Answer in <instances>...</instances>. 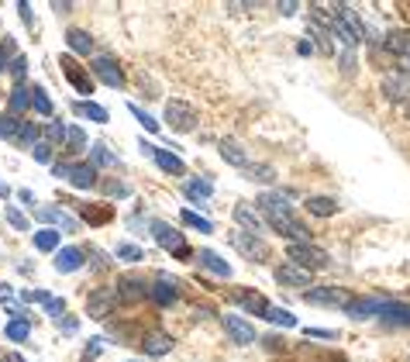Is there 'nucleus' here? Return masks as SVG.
Segmentation results:
<instances>
[{
  "label": "nucleus",
  "instance_id": "42",
  "mask_svg": "<svg viewBox=\"0 0 410 362\" xmlns=\"http://www.w3.org/2000/svg\"><path fill=\"white\" fill-rule=\"evenodd\" d=\"M86 262H90V269H93V273H104V269L111 266V255H107V252H100V248H90V252H86Z\"/></svg>",
  "mask_w": 410,
  "mask_h": 362
},
{
  "label": "nucleus",
  "instance_id": "6",
  "mask_svg": "<svg viewBox=\"0 0 410 362\" xmlns=\"http://www.w3.org/2000/svg\"><path fill=\"white\" fill-rule=\"evenodd\" d=\"M307 35L310 41L324 52V55H334L338 48H334V32L328 28V21H324V14L317 11V4H310V21H307Z\"/></svg>",
  "mask_w": 410,
  "mask_h": 362
},
{
  "label": "nucleus",
  "instance_id": "56",
  "mask_svg": "<svg viewBox=\"0 0 410 362\" xmlns=\"http://www.w3.org/2000/svg\"><path fill=\"white\" fill-rule=\"evenodd\" d=\"M0 197H11V190H7V183H0Z\"/></svg>",
  "mask_w": 410,
  "mask_h": 362
},
{
  "label": "nucleus",
  "instance_id": "4",
  "mask_svg": "<svg viewBox=\"0 0 410 362\" xmlns=\"http://www.w3.org/2000/svg\"><path fill=\"white\" fill-rule=\"evenodd\" d=\"M152 239L156 245L169 252V255H176V259H190V248H186V239L172 228V224H165V221H152Z\"/></svg>",
  "mask_w": 410,
  "mask_h": 362
},
{
  "label": "nucleus",
  "instance_id": "57",
  "mask_svg": "<svg viewBox=\"0 0 410 362\" xmlns=\"http://www.w3.org/2000/svg\"><path fill=\"white\" fill-rule=\"evenodd\" d=\"M4 362H25V359H18V356H4Z\"/></svg>",
  "mask_w": 410,
  "mask_h": 362
},
{
  "label": "nucleus",
  "instance_id": "26",
  "mask_svg": "<svg viewBox=\"0 0 410 362\" xmlns=\"http://www.w3.org/2000/svg\"><path fill=\"white\" fill-rule=\"evenodd\" d=\"M152 159H156L159 169L172 173V176H183V173H186V162L179 159L176 152H169V149H152Z\"/></svg>",
  "mask_w": 410,
  "mask_h": 362
},
{
  "label": "nucleus",
  "instance_id": "18",
  "mask_svg": "<svg viewBox=\"0 0 410 362\" xmlns=\"http://www.w3.org/2000/svg\"><path fill=\"white\" fill-rule=\"evenodd\" d=\"M197 266H204V273L217 276V280H228V276H231V266H228V259H221L214 248H200V252H197Z\"/></svg>",
  "mask_w": 410,
  "mask_h": 362
},
{
  "label": "nucleus",
  "instance_id": "23",
  "mask_svg": "<svg viewBox=\"0 0 410 362\" xmlns=\"http://www.w3.org/2000/svg\"><path fill=\"white\" fill-rule=\"evenodd\" d=\"M69 183H73L76 190H93V187H97V169H93L90 162L69 166Z\"/></svg>",
  "mask_w": 410,
  "mask_h": 362
},
{
  "label": "nucleus",
  "instance_id": "14",
  "mask_svg": "<svg viewBox=\"0 0 410 362\" xmlns=\"http://www.w3.org/2000/svg\"><path fill=\"white\" fill-rule=\"evenodd\" d=\"M221 328L231 335V342H238V345H252L259 335H255V328L245 321V318H238V314H224L221 318Z\"/></svg>",
  "mask_w": 410,
  "mask_h": 362
},
{
  "label": "nucleus",
  "instance_id": "49",
  "mask_svg": "<svg viewBox=\"0 0 410 362\" xmlns=\"http://www.w3.org/2000/svg\"><path fill=\"white\" fill-rule=\"evenodd\" d=\"M32 156H35V159L41 162V166H48V162H52V145H48L45 138H41L39 145H32Z\"/></svg>",
  "mask_w": 410,
  "mask_h": 362
},
{
  "label": "nucleus",
  "instance_id": "44",
  "mask_svg": "<svg viewBox=\"0 0 410 362\" xmlns=\"http://www.w3.org/2000/svg\"><path fill=\"white\" fill-rule=\"evenodd\" d=\"M266 321H269V324H280V328H293V324H296V318H293L289 311H280V307H269Z\"/></svg>",
  "mask_w": 410,
  "mask_h": 362
},
{
  "label": "nucleus",
  "instance_id": "10",
  "mask_svg": "<svg viewBox=\"0 0 410 362\" xmlns=\"http://www.w3.org/2000/svg\"><path fill=\"white\" fill-rule=\"evenodd\" d=\"M118 290H93L90 297H86V314L90 318H107L114 307H118Z\"/></svg>",
  "mask_w": 410,
  "mask_h": 362
},
{
  "label": "nucleus",
  "instance_id": "12",
  "mask_svg": "<svg viewBox=\"0 0 410 362\" xmlns=\"http://www.w3.org/2000/svg\"><path fill=\"white\" fill-rule=\"evenodd\" d=\"M386 304H390V297H362V300H352L345 307V314L355 318V321H369V318H379V311Z\"/></svg>",
  "mask_w": 410,
  "mask_h": 362
},
{
  "label": "nucleus",
  "instance_id": "47",
  "mask_svg": "<svg viewBox=\"0 0 410 362\" xmlns=\"http://www.w3.org/2000/svg\"><path fill=\"white\" fill-rule=\"evenodd\" d=\"M4 214H7V224H11V228H18V232H28V214H21V210H14V207H7Z\"/></svg>",
  "mask_w": 410,
  "mask_h": 362
},
{
  "label": "nucleus",
  "instance_id": "25",
  "mask_svg": "<svg viewBox=\"0 0 410 362\" xmlns=\"http://www.w3.org/2000/svg\"><path fill=\"white\" fill-rule=\"evenodd\" d=\"M59 66L66 69V80L73 83V86L80 90V93H90V90H93V80H86V73L73 66V55H59Z\"/></svg>",
  "mask_w": 410,
  "mask_h": 362
},
{
  "label": "nucleus",
  "instance_id": "33",
  "mask_svg": "<svg viewBox=\"0 0 410 362\" xmlns=\"http://www.w3.org/2000/svg\"><path fill=\"white\" fill-rule=\"evenodd\" d=\"M307 214H314V217H331L334 210H338V201L334 197H307Z\"/></svg>",
  "mask_w": 410,
  "mask_h": 362
},
{
  "label": "nucleus",
  "instance_id": "53",
  "mask_svg": "<svg viewBox=\"0 0 410 362\" xmlns=\"http://www.w3.org/2000/svg\"><path fill=\"white\" fill-rule=\"evenodd\" d=\"M296 11H300V7H296V4H280V14H287V18H293V14H296Z\"/></svg>",
  "mask_w": 410,
  "mask_h": 362
},
{
  "label": "nucleus",
  "instance_id": "13",
  "mask_svg": "<svg viewBox=\"0 0 410 362\" xmlns=\"http://www.w3.org/2000/svg\"><path fill=\"white\" fill-rule=\"evenodd\" d=\"M245 314H252V318H266L269 314V300L259 293V290H235V297H231Z\"/></svg>",
  "mask_w": 410,
  "mask_h": 362
},
{
  "label": "nucleus",
  "instance_id": "54",
  "mask_svg": "<svg viewBox=\"0 0 410 362\" xmlns=\"http://www.w3.org/2000/svg\"><path fill=\"white\" fill-rule=\"evenodd\" d=\"M62 331L73 335V331H76V321H73V318H62Z\"/></svg>",
  "mask_w": 410,
  "mask_h": 362
},
{
  "label": "nucleus",
  "instance_id": "30",
  "mask_svg": "<svg viewBox=\"0 0 410 362\" xmlns=\"http://www.w3.org/2000/svg\"><path fill=\"white\" fill-rule=\"evenodd\" d=\"M73 114L104 124V121H107V107H100V104H93V100H76V104H73Z\"/></svg>",
  "mask_w": 410,
  "mask_h": 362
},
{
  "label": "nucleus",
  "instance_id": "17",
  "mask_svg": "<svg viewBox=\"0 0 410 362\" xmlns=\"http://www.w3.org/2000/svg\"><path fill=\"white\" fill-rule=\"evenodd\" d=\"M83 266H86V252H83L80 245H66V248L55 252V269L59 273H76Z\"/></svg>",
  "mask_w": 410,
  "mask_h": 362
},
{
  "label": "nucleus",
  "instance_id": "19",
  "mask_svg": "<svg viewBox=\"0 0 410 362\" xmlns=\"http://www.w3.org/2000/svg\"><path fill=\"white\" fill-rule=\"evenodd\" d=\"M379 324H386V328H410V304L390 300V304L379 311Z\"/></svg>",
  "mask_w": 410,
  "mask_h": 362
},
{
  "label": "nucleus",
  "instance_id": "29",
  "mask_svg": "<svg viewBox=\"0 0 410 362\" xmlns=\"http://www.w3.org/2000/svg\"><path fill=\"white\" fill-rule=\"evenodd\" d=\"M21 131H25V121L14 118L11 111L0 114V138H4V142H14V145H18V142H21Z\"/></svg>",
  "mask_w": 410,
  "mask_h": 362
},
{
  "label": "nucleus",
  "instance_id": "31",
  "mask_svg": "<svg viewBox=\"0 0 410 362\" xmlns=\"http://www.w3.org/2000/svg\"><path fill=\"white\" fill-rule=\"evenodd\" d=\"M66 45H69L76 55H90V52H93L90 32H80V28H69V32H66Z\"/></svg>",
  "mask_w": 410,
  "mask_h": 362
},
{
  "label": "nucleus",
  "instance_id": "43",
  "mask_svg": "<svg viewBox=\"0 0 410 362\" xmlns=\"http://www.w3.org/2000/svg\"><path fill=\"white\" fill-rule=\"evenodd\" d=\"M66 145H69L73 152H80L83 145H86V131H83L80 124H69V128H66Z\"/></svg>",
  "mask_w": 410,
  "mask_h": 362
},
{
  "label": "nucleus",
  "instance_id": "21",
  "mask_svg": "<svg viewBox=\"0 0 410 362\" xmlns=\"http://www.w3.org/2000/svg\"><path fill=\"white\" fill-rule=\"evenodd\" d=\"M142 352L152 356V359H165V356L172 352V338L163 335V331H149V335L142 338Z\"/></svg>",
  "mask_w": 410,
  "mask_h": 362
},
{
  "label": "nucleus",
  "instance_id": "3",
  "mask_svg": "<svg viewBox=\"0 0 410 362\" xmlns=\"http://www.w3.org/2000/svg\"><path fill=\"white\" fill-rule=\"evenodd\" d=\"M303 300L310 307H328V311H345L352 304V293L345 286H310L303 290Z\"/></svg>",
  "mask_w": 410,
  "mask_h": 362
},
{
  "label": "nucleus",
  "instance_id": "52",
  "mask_svg": "<svg viewBox=\"0 0 410 362\" xmlns=\"http://www.w3.org/2000/svg\"><path fill=\"white\" fill-rule=\"evenodd\" d=\"M18 14H21V18L32 25V4H18Z\"/></svg>",
  "mask_w": 410,
  "mask_h": 362
},
{
  "label": "nucleus",
  "instance_id": "46",
  "mask_svg": "<svg viewBox=\"0 0 410 362\" xmlns=\"http://www.w3.org/2000/svg\"><path fill=\"white\" fill-rule=\"evenodd\" d=\"M338 62H341V73H345V76H352V73L359 69V59H355V48H341V59H338Z\"/></svg>",
  "mask_w": 410,
  "mask_h": 362
},
{
  "label": "nucleus",
  "instance_id": "11",
  "mask_svg": "<svg viewBox=\"0 0 410 362\" xmlns=\"http://www.w3.org/2000/svg\"><path fill=\"white\" fill-rule=\"evenodd\" d=\"M383 97L393 104H410V76L407 73H386L383 76Z\"/></svg>",
  "mask_w": 410,
  "mask_h": 362
},
{
  "label": "nucleus",
  "instance_id": "1",
  "mask_svg": "<svg viewBox=\"0 0 410 362\" xmlns=\"http://www.w3.org/2000/svg\"><path fill=\"white\" fill-rule=\"evenodd\" d=\"M259 210L266 214V224L276 232V235H283V239H289V245L293 241H310V232L300 224V217L293 214V207H289V201L283 197V194H276V190H266V194H259Z\"/></svg>",
  "mask_w": 410,
  "mask_h": 362
},
{
  "label": "nucleus",
  "instance_id": "34",
  "mask_svg": "<svg viewBox=\"0 0 410 362\" xmlns=\"http://www.w3.org/2000/svg\"><path fill=\"white\" fill-rule=\"evenodd\" d=\"M90 166H93V169H114V166H118V156H114L107 145H93V149H90Z\"/></svg>",
  "mask_w": 410,
  "mask_h": 362
},
{
  "label": "nucleus",
  "instance_id": "38",
  "mask_svg": "<svg viewBox=\"0 0 410 362\" xmlns=\"http://www.w3.org/2000/svg\"><path fill=\"white\" fill-rule=\"evenodd\" d=\"M128 111H131V118L138 121V124H142V128H145V131H149V135H156V131H159V121L152 118V114H149V111H145V107H138V104H135V100H131V104H128Z\"/></svg>",
  "mask_w": 410,
  "mask_h": 362
},
{
  "label": "nucleus",
  "instance_id": "51",
  "mask_svg": "<svg viewBox=\"0 0 410 362\" xmlns=\"http://www.w3.org/2000/svg\"><path fill=\"white\" fill-rule=\"evenodd\" d=\"M296 52H300V55H310V52H314V41H310V39L296 41Z\"/></svg>",
  "mask_w": 410,
  "mask_h": 362
},
{
  "label": "nucleus",
  "instance_id": "39",
  "mask_svg": "<svg viewBox=\"0 0 410 362\" xmlns=\"http://www.w3.org/2000/svg\"><path fill=\"white\" fill-rule=\"evenodd\" d=\"M35 248L39 252H59V232L55 228H41L35 235Z\"/></svg>",
  "mask_w": 410,
  "mask_h": 362
},
{
  "label": "nucleus",
  "instance_id": "24",
  "mask_svg": "<svg viewBox=\"0 0 410 362\" xmlns=\"http://www.w3.org/2000/svg\"><path fill=\"white\" fill-rule=\"evenodd\" d=\"M7 107H11V114H14V118H21V114L32 107V86L14 83V90H11V97H7Z\"/></svg>",
  "mask_w": 410,
  "mask_h": 362
},
{
  "label": "nucleus",
  "instance_id": "20",
  "mask_svg": "<svg viewBox=\"0 0 410 362\" xmlns=\"http://www.w3.org/2000/svg\"><path fill=\"white\" fill-rule=\"evenodd\" d=\"M217 152H221V159L228 162V166H235V169H245L248 162V152H245V145H238L235 138H221L217 142Z\"/></svg>",
  "mask_w": 410,
  "mask_h": 362
},
{
  "label": "nucleus",
  "instance_id": "8",
  "mask_svg": "<svg viewBox=\"0 0 410 362\" xmlns=\"http://www.w3.org/2000/svg\"><path fill=\"white\" fill-rule=\"evenodd\" d=\"M90 73L104 83V86H111V90H124V83H128L121 73V66H118V59H111V55H93Z\"/></svg>",
  "mask_w": 410,
  "mask_h": 362
},
{
  "label": "nucleus",
  "instance_id": "40",
  "mask_svg": "<svg viewBox=\"0 0 410 362\" xmlns=\"http://www.w3.org/2000/svg\"><path fill=\"white\" fill-rule=\"evenodd\" d=\"M14 59H18V41L7 35V39L0 41V76L11 69V62H14Z\"/></svg>",
  "mask_w": 410,
  "mask_h": 362
},
{
  "label": "nucleus",
  "instance_id": "2",
  "mask_svg": "<svg viewBox=\"0 0 410 362\" xmlns=\"http://www.w3.org/2000/svg\"><path fill=\"white\" fill-rule=\"evenodd\" d=\"M287 259L296 262L300 269H307V273H321V269L331 266V255L321 245H314V241H293V245H287Z\"/></svg>",
  "mask_w": 410,
  "mask_h": 362
},
{
  "label": "nucleus",
  "instance_id": "15",
  "mask_svg": "<svg viewBox=\"0 0 410 362\" xmlns=\"http://www.w3.org/2000/svg\"><path fill=\"white\" fill-rule=\"evenodd\" d=\"M21 300H25V304H41V307H45V314H52V318H62V314H66L62 297L45 293V290H25V293H21Z\"/></svg>",
  "mask_w": 410,
  "mask_h": 362
},
{
  "label": "nucleus",
  "instance_id": "22",
  "mask_svg": "<svg viewBox=\"0 0 410 362\" xmlns=\"http://www.w3.org/2000/svg\"><path fill=\"white\" fill-rule=\"evenodd\" d=\"M118 297H121L124 304H138V300L149 297V286L138 280V276H124V280L118 283Z\"/></svg>",
  "mask_w": 410,
  "mask_h": 362
},
{
  "label": "nucleus",
  "instance_id": "55",
  "mask_svg": "<svg viewBox=\"0 0 410 362\" xmlns=\"http://www.w3.org/2000/svg\"><path fill=\"white\" fill-rule=\"evenodd\" d=\"M307 335H314V338H338L334 331H307Z\"/></svg>",
  "mask_w": 410,
  "mask_h": 362
},
{
  "label": "nucleus",
  "instance_id": "45",
  "mask_svg": "<svg viewBox=\"0 0 410 362\" xmlns=\"http://www.w3.org/2000/svg\"><path fill=\"white\" fill-rule=\"evenodd\" d=\"M7 73H11V80L14 83H25V76H28V59L18 52V59L11 62V69H7Z\"/></svg>",
  "mask_w": 410,
  "mask_h": 362
},
{
  "label": "nucleus",
  "instance_id": "7",
  "mask_svg": "<svg viewBox=\"0 0 410 362\" xmlns=\"http://www.w3.org/2000/svg\"><path fill=\"white\" fill-rule=\"evenodd\" d=\"M165 124L179 135L193 131L197 128V111L186 104V100H165Z\"/></svg>",
  "mask_w": 410,
  "mask_h": 362
},
{
  "label": "nucleus",
  "instance_id": "32",
  "mask_svg": "<svg viewBox=\"0 0 410 362\" xmlns=\"http://www.w3.org/2000/svg\"><path fill=\"white\" fill-rule=\"evenodd\" d=\"M242 173H245L248 180H255V183H269V187L276 183V169H273V166H266V162H248Z\"/></svg>",
  "mask_w": 410,
  "mask_h": 362
},
{
  "label": "nucleus",
  "instance_id": "35",
  "mask_svg": "<svg viewBox=\"0 0 410 362\" xmlns=\"http://www.w3.org/2000/svg\"><path fill=\"white\" fill-rule=\"evenodd\" d=\"M4 335H7L11 342H28V335H32V321H28V318H11L7 328H4Z\"/></svg>",
  "mask_w": 410,
  "mask_h": 362
},
{
  "label": "nucleus",
  "instance_id": "48",
  "mask_svg": "<svg viewBox=\"0 0 410 362\" xmlns=\"http://www.w3.org/2000/svg\"><path fill=\"white\" fill-rule=\"evenodd\" d=\"M118 259H124V262H142V248L138 245H118Z\"/></svg>",
  "mask_w": 410,
  "mask_h": 362
},
{
  "label": "nucleus",
  "instance_id": "16",
  "mask_svg": "<svg viewBox=\"0 0 410 362\" xmlns=\"http://www.w3.org/2000/svg\"><path fill=\"white\" fill-rule=\"evenodd\" d=\"M149 300H152L156 307H172V304L179 300V290H176V283L169 280V276H159V280L149 286Z\"/></svg>",
  "mask_w": 410,
  "mask_h": 362
},
{
  "label": "nucleus",
  "instance_id": "28",
  "mask_svg": "<svg viewBox=\"0 0 410 362\" xmlns=\"http://www.w3.org/2000/svg\"><path fill=\"white\" fill-rule=\"evenodd\" d=\"M235 221H238L245 232H252V235H259V232H262V221L255 217V207H252V203H245V201L235 203Z\"/></svg>",
  "mask_w": 410,
  "mask_h": 362
},
{
  "label": "nucleus",
  "instance_id": "37",
  "mask_svg": "<svg viewBox=\"0 0 410 362\" xmlns=\"http://www.w3.org/2000/svg\"><path fill=\"white\" fill-rule=\"evenodd\" d=\"M66 128H69V124H62V121H48V128H45V131H41V138H45V142H48V145H66Z\"/></svg>",
  "mask_w": 410,
  "mask_h": 362
},
{
  "label": "nucleus",
  "instance_id": "5",
  "mask_svg": "<svg viewBox=\"0 0 410 362\" xmlns=\"http://www.w3.org/2000/svg\"><path fill=\"white\" fill-rule=\"evenodd\" d=\"M228 239H231V245H235V248L245 255L248 262H266V259H269V245L259 239V235L245 232V228H235Z\"/></svg>",
  "mask_w": 410,
  "mask_h": 362
},
{
  "label": "nucleus",
  "instance_id": "50",
  "mask_svg": "<svg viewBox=\"0 0 410 362\" xmlns=\"http://www.w3.org/2000/svg\"><path fill=\"white\" fill-rule=\"evenodd\" d=\"M100 190H104V194H111V197H118V201H124V197H131V190H128L124 183H104Z\"/></svg>",
  "mask_w": 410,
  "mask_h": 362
},
{
  "label": "nucleus",
  "instance_id": "27",
  "mask_svg": "<svg viewBox=\"0 0 410 362\" xmlns=\"http://www.w3.org/2000/svg\"><path fill=\"white\" fill-rule=\"evenodd\" d=\"M183 194H186V201L190 203H204L214 197V187L207 183V180H197V176H190L186 183H183Z\"/></svg>",
  "mask_w": 410,
  "mask_h": 362
},
{
  "label": "nucleus",
  "instance_id": "9",
  "mask_svg": "<svg viewBox=\"0 0 410 362\" xmlns=\"http://www.w3.org/2000/svg\"><path fill=\"white\" fill-rule=\"evenodd\" d=\"M273 280L280 283V286H289V290H310V273L307 269H300L296 262H280V266H273Z\"/></svg>",
  "mask_w": 410,
  "mask_h": 362
},
{
  "label": "nucleus",
  "instance_id": "36",
  "mask_svg": "<svg viewBox=\"0 0 410 362\" xmlns=\"http://www.w3.org/2000/svg\"><path fill=\"white\" fill-rule=\"evenodd\" d=\"M179 217H183V224H186V228H193V232H200V235H210V232H214V224H210L207 217H200L197 210H190V207H186Z\"/></svg>",
  "mask_w": 410,
  "mask_h": 362
},
{
  "label": "nucleus",
  "instance_id": "41",
  "mask_svg": "<svg viewBox=\"0 0 410 362\" xmlns=\"http://www.w3.org/2000/svg\"><path fill=\"white\" fill-rule=\"evenodd\" d=\"M32 107L39 111L41 118H52V111H55V107H52V100H48V93H45L41 86H32Z\"/></svg>",
  "mask_w": 410,
  "mask_h": 362
}]
</instances>
